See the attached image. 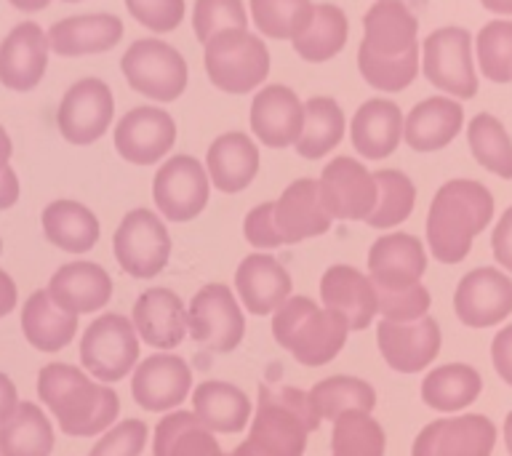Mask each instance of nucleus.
Masks as SVG:
<instances>
[{
  "label": "nucleus",
  "mask_w": 512,
  "mask_h": 456,
  "mask_svg": "<svg viewBox=\"0 0 512 456\" xmlns=\"http://www.w3.org/2000/svg\"><path fill=\"white\" fill-rule=\"evenodd\" d=\"M38 395L70 438L102 435L120 414L118 392L94 382L88 371L70 363H48L40 368Z\"/></svg>",
  "instance_id": "1"
},
{
  "label": "nucleus",
  "mask_w": 512,
  "mask_h": 456,
  "mask_svg": "<svg viewBox=\"0 0 512 456\" xmlns=\"http://www.w3.org/2000/svg\"><path fill=\"white\" fill-rule=\"evenodd\" d=\"M494 216V195L475 179H451L435 192L427 214V246L443 264L467 259L475 235Z\"/></svg>",
  "instance_id": "2"
},
{
  "label": "nucleus",
  "mask_w": 512,
  "mask_h": 456,
  "mask_svg": "<svg viewBox=\"0 0 512 456\" xmlns=\"http://www.w3.org/2000/svg\"><path fill=\"white\" fill-rule=\"evenodd\" d=\"M350 326L339 312L318 307L310 296H288L272 312L275 342L294 355L302 366H326L347 344Z\"/></svg>",
  "instance_id": "3"
},
{
  "label": "nucleus",
  "mask_w": 512,
  "mask_h": 456,
  "mask_svg": "<svg viewBox=\"0 0 512 456\" xmlns=\"http://www.w3.org/2000/svg\"><path fill=\"white\" fill-rule=\"evenodd\" d=\"M318 427L320 419L312 411L307 392L264 384L248 440L264 456H304L307 438Z\"/></svg>",
  "instance_id": "4"
},
{
  "label": "nucleus",
  "mask_w": 512,
  "mask_h": 456,
  "mask_svg": "<svg viewBox=\"0 0 512 456\" xmlns=\"http://www.w3.org/2000/svg\"><path fill=\"white\" fill-rule=\"evenodd\" d=\"M206 72L227 94H248L270 75V51L259 35L248 30H224L206 43Z\"/></svg>",
  "instance_id": "5"
},
{
  "label": "nucleus",
  "mask_w": 512,
  "mask_h": 456,
  "mask_svg": "<svg viewBox=\"0 0 512 456\" xmlns=\"http://www.w3.org/2000/svg\"><path fill=\"white\" fill-rule=\"evenodd\" d=\"M128 86L152 102H174L187 88V62L166 40L144 38L128 46L120 59Z\"/></svg>",
  "instance_id": "6"
},
{
  "label": "nucleus",
  "mask_w": 512,
  "mask_h": 456,
  "mask_svg": "<svg viewBox=\"0 0 512 456\" xmlns=\"http://www.w3.org/2000/svg\"><path fill=\"white\" fill-rule=\"evenodd\" d=\"M139 360V334L126 315L107 312L86 328L80 339V363L99 382L126 379Z\"/></svg>",
  "instance_id": "7"
},
{
  "label": "nucleus",
  "mask_w": 512,
  "mask_h": 456,
  "mask_svg": "<svg viewBox=\"0 0 512 456\" xmlns=\"http://www.w3.org/2000/svg\"><path fill=\"white\" fill-rule=\"evenodd\" d=\"M112 248L120 270L131 278L150 280L166 270L171 259V235L150 208H134L118 224Z\"/></svg>",
  "instance_id": "8"
},
{
  "label": "nucleus",
  "mask_w": 512,
  "mask_h": 456,
  "mask_svg": "<svg viewBox=\"0 0 512 456\" xmlns=\"http://www.w3.org/2000/svg\"><path fill=\"white\" fill-rule=\"evenodd\" d=\"M424 78L454 99L478 94V75L472 62V38L462 27H440L430 32L422 46Z\"/></svg>",
  "instance_id": "9"
},
{
  "label": "nucleus",
  "mask_w": 512,
  "mask_h": 456,
  "mask_svg": "<svg viewBox=\"0 0 512 456\" xmlns=\"http://www.w3.org/2000/svg\"><path fill=\"white\" fill-rule=\"evenodd\" d=\"M187 334L200 347H206L208 352H219V355H227L243 342L246 318L230 286L208 283L192 296L187 307Z\"/></svg>",
  "instance_id": "10"
},
{
  "label": "nucleus",
  "mask_w": 512,
  "mask_h": 456,
  "mask_svg": "<svg viewBox=\"0 0 512 456\" xmlns=\"http://www.w3.org/2000/svg\"><path fill=\"white\" fill-rule=\"evenodd\" d=\"M211 179L206 166L192 155L168 158L155 174L152 198L168 222H190L206 208Z\"/></svg>",
  "instance_id": "11"
},
{
  "label": "nucleus",
  "mask_w": 512,
  "mask_h": 456,
  "mask_svg": "<svg viewBox=\"0 0 512 456\" xmlns=\"http://www.w3.org/2000/svg\"><path fill=\"white\" fill-rule=\"evenodd\" d=\"M320 198L331 219L366 222L376 206V179L360 160L334 158L318 179Z\"/></svg>",
  "instance_id": "12"
},
{
  "label": "nucleus",
  "mask_w": 512,
  "mask_h": 456,
  "mask_svg": "<svg viewBox=\"0 0 512 456\" xmlns=\"http://www.w3.org/2000/svg\"><path fill=\"white\" fill-rule=\"evenodd\" d=\"M115 115L110 86L99 78H83L62 96L56 126L70 144H94Z\"/></svg>",
  "instance_id": "13"
},
{
  "label": "nucleus",
  "mask_w": 512,
  "mask_h": 456,
  "mask_svg": "<svg viewBox=\"0 0 512 456\" xmlns=\"http://www.w3.org/2000/svg\"><path fill=\"white\" fill-rule=\"evenodd\" d=\"M456 318L467 328H491L512 315V280L496 267H478L459 280Z\"/></svg>",
  "instance_id": "14"
},
{
  "label": "nucleus",
  "mask_w": 512,
  "mask_h": 456,
  "mask_svg": "<svg viewBox=\"0 0 512 456\" xmlns=\"http://www.w3.org/2000/svg\"><path fill=\"white\" fill-rule=\"evenodd\" d=\"M496 446L494 422L483 414L435 419L414 440L411 456H491Z\"/></svg>",
  "instance_id": "15"
},
{
  "label": "nucleus",
  "mask_w": 512,
  "mask_h": 456,
  "mask_svg": "<svg viewBox=\"0 0 512 456\" xmlns=\"http://www.w3.org/2000/svg\"><path fill=\"white\" fill-rule=\"evenodd\" d=\"M176 142V123L160 107H134L115 126V150L134 166H150L166 158Z\"/></svg>",
  "instance_id": "16"
},
{
  "label": "nucleus",
  "mask_w": 512,
  "mask_h": 456,
  "mask_svg": "<svg viewBox=\"0 0 512 456\" xmlns=\"http://www.w3.org/2000/svg\"><path fill=\"white\" fill-rule=\"evenodd\" d=\"M440 326L435 318H419L414 323H392L382 320L376 328V344L384 363L398 374H419L438 358Z\"/></svg>",
  "instance_id": "17"
},
{
  "label": "nucleus",
  "mask_w": 512,
  "mask_h": 456,
  "mask_svg": "<svg viewBox=\"0 0 512 456\" xmlns=\"http://www.w3.org/2000/svg\"><path fill=\"white\" fill-rule=\"evenodd\" d=\"M134 400L144 411L163 414L182 406L192 392V371L187 360L171 352H158L142 360L131 379Z\"/></svg>",
  "instance_id": "18"
},
{
  "label": "nucleus",
  "mask_w": 512,
  "mask_h": 456,
  "mask_svg": "<svg viewBox=\"0 0 512 456\" xmlns=\"http://www.w3.org/2000/svg\"><path fill=\"white\" fill-rule=\"evenodd\" d=\"M251 131L264 147L283 150L296 144L304 126V102H299L294 88L270 83L256 91L251 102Z\"/></svg>",
  "instance_id": "19"
},
{
  "label": "nucleus",
  "mask_w": 512,
  "mask_h": 456,
  "mask_svg": "<svg viewBox=\"0 0 512 456\" xmlns=\"http://www.w3.org/2000/svg\"><path fill=\"white\" fill-rule=\"evenodd\" d=\"M275 230H278L283 246H294L302 240L318 238L331 230V214L320 198L318 179H296L275 200Z\"/></svg>",
  "instance_id": "20"
},
{
  "label": "nucleus",
  "mask_w": 512,
  "mask_h": 456,
  "mask_svg": "<svg viewBox=\"0 0 512 456\" xmlns=\"http://www.w3.org/2000/svg\"><path fill=\"white\" fill-rule=\"evenodd\" d=\"M427 272V251L416 235L390 232L374 240L368 251V278L374 288H408L422 283Z\"/></svg>",
  "instance_id": "21"
},
{
  "label": "nucleus",
  "mask_w": 512,
  "mask_h": 456,
  "mask_svg": "<svg viewBox=\"0 0 512 456\" xmlns=\"http://www.w3.org/2000/svg\"><path fill=\"white\" fill-rule=\"evenodd\" d=\"M419 22L403 0H376L363 16V43L358 51L395 59L419 51Z\"/></svg>",
  "instance_id": "22"
},
{
  "label": "nucleus",
  "mask_w": 512,
  "mask_h": 456,
  "mask_svg": "<svg viewBox=\"0 0 512 456\" xmlns=\"http://www.w3.org/2000/svg\"><path fill=\"white\" fill-rule=\"evenodd\" d=\"M48 51V35L38 24H16L0 43V83L11 91H32L46 75Z\"/></svg>",
  "instance_id": "23"
},
{
  "label": "nucleus",
  "mask_w": 512,
  "mask_h": 456,
  "mask_svg": "<svg viewBox=\"0 0 512 456\" xmlns=\"http://www.w3.org/2000/svg\"><path fill=\"white\" fill-rule=\"evenodd\" d=\"M136 334L155 350H174L187 336V307L171 288H147L134 304Z\"/></svg>",
  "instance_id": "24"
},
{
  "label": "nucleus",
  "mask_w": 512,
  "mask_h": 456,
  "mask_svg": "<svg viewBox=\"0 0 512 456\" xmlns=\"http://www.w3.org/2000/svg\"><path fill=\"white\" fill-rule=\"evenodd\" d=\"M320 299H323V307L339 312L347 320L350 331L368 328L376 315L374 283L350 264H334L323 272Z\"/></svg>",
  "instance_id": "25"
},
{
  "label": "nucleus",
  "mask_w": 512,
  "mask_h": 456,
  "mask_svg": "<svg viewBox=\"0 0 512 456\" xmlns=\"http://www.w3.org/2000/svg\"><path fill=\"white\" fill-rule=\"evenodd\" d=\"M48 294L62 310L86 315L107 307L112 299V278L102 264L70 262L48 280Z\"/></svg>",
  "instance_id": "26"
},
{
  "label": "nucleus",
  "mask_w": 512,
  "mask_h": 456,
  "mask_svg": "<svg viewBox=\"0 0 512 456\" xmlns=\"http://www.w3.org/2000/svg\"><path fill=\"white\" fill-rule=\"evenodd\" d=\"M235 291L254 315H272L291 296V275L270 254H251L235 270Z\"/></svg>",
  "instance_id": "27"
},
{
  "label": "nucleus",
  "mask_w": 512,
  "mask_h": 456,
  "mask_svg": "<svg viewBox=\"0 0 512 456\" xmlns=\"http://www.w3.org/2000/svg\"><path fill=\"white\" fill-rule=\"evenodd\" d=\"M206 171L216 190L235 195L246 190L259 174V147L243 131H227L208 147Z\"/></svg>",
  "instance_id": "28"
},
{
  "label": "nucleus",
  "mask_w": 512,
  "mask_h": 456,
  "mask_svg": "<svg viewBox=\"0 0 512 456\" xmlns=\"http://www.w3.org/2000/svg\"><path fill=\"white\" fill-rule=\"evenodd\" d=\"M464 110L451 96H430L408 112L403 120V139L411 150L435 152L456 139L462 131Z\"/></svg>",
  "instance_id": "29"
},
{
  "label": "nucleus",
  "mask_w": 512,
  "mask_h": 456,
  "mask_svg": "<svg viewBox=\"0 0 512 456\" xmlns=\"http://www.w3.org/2000/svg\"><path fill=\"white\" fill-rule=\"evenodd\" d=\"M403 112L387 99H368L360 104L350 123L352 147L366 160L390 158L403 139Z\"/></svg>",
  "instance_id": "30"
},
{
  "label": "nucleus",
  "mask_w": 512,
  "mask_h": 456,
  "mask_svg": "<svg viewBox=\"0 0 512 456\" xmlns=\"http://www.w3.org/2000/svg\"><path fill=\"white\" fill-rule=\"evenodd\" d=\"M48 35V46L59 56H86L110 51L123 38V22L112 14L70 16L56 22Z\"/></svg>",
  "instance_id": "31"
},
{
  "label": "nucleus",
  "mask_w": 512,
  "mask_h": 456,
  "mask_svg": "<svg viewBox=\"0 0 512 456\" xmlns=\"http://www.w3.org/2000/svg\"><path fill=\"white\" fill-rule=\"evenodd\" d=\"M22 331L27 342L40 352H59L78 334V315L62 310L48 288H40L22 307Z\"/></svg>",
  "instance_id": "32"
},
{
  "label": "nucleus",
  "mask_w": 512,
  "mask_h": 456,
  "mask_svg": "<svg viewBox=\"0 0 512 456\" xmlns=\"http://www.w3.org/2000/svg\"><path fill=\"white\" fill-rule=\"evenodd\" d=\"M192 414L206 424L211 432H240L251 419V400L240 387L230 382H208L198 384L192 390Z\"/></svg>",
  "instance_id": "33"
},
{
  "label": "nucleus",
  "mask_w": 512,
  "mask_h": 456,
  "mask_svg": "<svg viewBox=\"0 0 512 456\" xmlns=\"http://www.w3.org/2000/svg\"><path fill=\"white\" fill-rule=\"evenodd\" d=\"M43 232L48 243H54L70 254H86L99 240V219L94 211L78 200H54L43 208Z\"/></svg>",
  "instance_id": "34"
},
{
  "label": "nucleus",
  "mask_w": 512,
  "mask_h": 456,
  "mask_svg": "<svg viewBox=\"0 0 512 456\" xmlns=\"http://www.w3.org/2000/svg\"><path fill=\"white\" fill-rule=\"evenodd\" d=\"M483 379L467 363H446L427 371L422 379V400L432 411L440 414H459L478 400Z\"/></svg>",
  "instance_id": "35"
},
{
  "label": "nucleus",
  "mask_w": 512,
  "mask_h": 456,
  "mask_svg": "<svg viewBox=\"0 0 512 456\" xmlns=\"http://www.w3.org/2000/svg\"><path fill=\"white\" fill-rule=\"evenodd\" d=\"M152 456H227L214 432L192 411L166 414L155 427Z\"/></svg>",
  "instance_id": "36"
},
{
  "label": "nucleus",
  "mask_w": 512,
  "mask_h": 456,
  "mask_svg": "<svg viewBox=\"0 0 512 456\" xmlns=\"http://www.w3.org/2000/svg\"><path fill=\"white\" fill-rule=\"evenodd\" d=\"M54 427L35 403H19L0 424V456H51Z\"/></svg>",
  "instance_id": "37"
},
{
  "label": "nucleus",
  "mask_w": 512,
  "mask_h": 456,
  "mask_svg": "<svg viewBox=\"0 0 512 456\" xmlns=\"http://www.w3.org/2000/svg\"><path fill=\"white\" fill-rule=\"evenodd\" d=\"M347 35H350V22H347V14L342 8L334 6V3H320L312 11L310 24L291 43L304 62L320 64L334 59L342 51Z\"/></svg>",
  "instance_id": "38"
},
{
  "label": "nucleus",
  "mask_w": 512,
  "mask_h": 456,
  "mask_svg": "<svg viewBox=\"0 0 512 456\" xmlns=\"http://www.w3.org/2000/svg\"><path fill=\"white\" fill-rule=\"evenodd\" d=\"M344 112L331 96H312L304 102V126L296 139V152L307 160H318L334 150L344 136Z\"/></svg>",
  "instance_id": "39"
},
{
  "label": "nucleus",
  "mask_w": 512,
  "mask_h": 456,
  "mask_svg": "<svg viewBox=\"0 0 512 456\" xmlns=\"http://www.w3.org/2000/svg\"><path fill=\"white\" fill-rule=\"evenodd\" d=\"M310 406L318 419H339L347 411H366L371 414L376 406V390L360 376H328L307 392Z\"/></svg>",
  "instance_id": "40"
},
{
  "label": "nucleus",
  "mask_w": 512,
  "mask_h": 456,
  "mask_svg": "<svg viewBox=\"0 0 512 456\" xmlns=\"http://www.w3.org/2000/svg\"><path fill=\"white\" fill-rule=\"evenodd\" d=\"M467 144L486 171L502 179H512V139L502 120L488 112L475 115L467 126Z\"/></svg>",
  "instance_id": "41"
},
{
  "label": "nucleus",
  "mask_w": 512,
  "mask_h": 456,
  "mask_svg": "<svg viewBox=\"0 0 512 456\" xmlns=\"http://www.w3.org/2000/svg\"><path fill=\"white\" fill-rule=\"evenodd\" d=\"M376 206L366 222L376 230H387V227H398L406 222L416 203V187L403 171L395 168H382L376 171Z\"/></svg>",
  "instance_id": "42"
},
{
  "label": "nucleus",
  "mask_w": 512,
  "mask_h": 456,
  "mask_svg": "<svg viewBox=\"0 0 512 456\" xmlns=\"http://www.w3.org/2000/svg\"><path fill=\"white\" fill-rule=\"evenodd\" d=\"M387 435L366 411H347L334 419L331 456H384Z\"/></svg>",
  "instance_id": "43"
},
{
  "label": "nucleus",
  "mask_w": 512,
  "mask_h": 456,
  "mask_svg": "<svg viewBox=\"0 0 512 456\" xmlns=\"http://www.w3.org/2000/svg\"><path fill=\"white\" fill-rule=\"evenodd\" d=\"M312 11V0H251V22L275 40H294L310 24Z\"/></svg>",
  "instance_id": "44"
},
{
  "label": "nucleus",
  "mask_w": 512,
  "mask_h": 456,
  "mask_svg": "<svg viewBox=\"0 0 512 456\" xmlns=\"http://www.w3.org/2000/svg\"><path fill=\"white\" fill-rule=\"evenodd\" d=\"M478 64L494 83L512 80V22L494 19L478 35Z\"/></svg>",
  "instance_id": "45"
},
{
  "label": "nucleus",
  "mask_w": 512,
  "mask_h": 456,
  "mask_svg": "<svg viewBox=\"0 0 512 456\" xmlns=\"http://www.w3.org/2000/svg\"><path fill=\"white\" fill-rule=\"evenodd\" d=\"M358 70L368 86L376 91H403L414 83L416 72H419V51L395 56V59H379V56L358 51Z\"/></svg>",
  "instance_id": "46"
},
{
  "label": "nucleus",
  "mask_w": 512,
  "mask_h": 456,
  "mask_svg": "<svg viewBox=\"0 0 512 456\" xmlns=\"http://www.w3.org/2000/svg\"><path fill=\"white\" fill-rule=\"evenodd\" d=\"M248 22L243 0H195L192 27L203 46L224 30H248Z\"/></svg>",
  "instance_id": "47"
},
{
  "label": "nucleus",
  "mask_w": 512,
  "mask_h": 456,
  "mask_svg": "<svg viewBox=\"0 0 512 456\" xmlns=\"http://www.w3.org/2000/svg\"><path fill=\"white\" fill-rule=\"evenodd\" d=\"M376 291V312L382 315V320H392V323H414L419 318L430 315L432 296L427 286L416 283L408 288H374Z\"/></svg>",
  "instance_id": "48"
},
{
  "label": "nucleus",
  "mask_w": 512,
  "mask_h": 456,
  "mask_svg": "<svg viewBox=\"0 0 512 456\" xmlns=\"http://www.w3.org/2000/svg\"><path fill=\"white\" fill-rule=\"evenodd\" d=\"M147 446V424L142 419H126L115 424L96 440L88 456H139Z\"/></svg>",
  "instance_id": "49"
},
{
  "label": "nucleus",
  "mask_w": 512,
  "mask_h": 456,
  "mask_svg": "<svg viewBox=\"0 0 512 456\" xmlns=\"http://www.w3.org/2000/svg\"><path fill=\"white\" fill-rule=\"evenodd\" d=\"M128 14L150 32H171L184 19V0H126Z\"/></svg>",
  "instance_id": "50"
},
{
  "label": "nucleus",
  "mask_w": 512,
  "mask_h": 456,
  "mask_svg": "<svg viewBox=\"0 0 512 456\" xmlns=\"http://www.w3.org/2000/svg\"><path fill=\"white\" fill-rule=\"evenodd\" d=\"M275 203H262L248 211L246 222H243V232L246 240L254 248H278L283 246L278 230H275V219H272Z\"/></svg>",
  "instance_id": "51"
},
{
  "label": "nucleus",
  "mask_w": 512,
  "mask_h": 456,
  "mask_svg": "<svg viewBox=\"0 0 512 456\" xmlns=\"http://www.w3.org/2000/svg\"><path fill=\"white\" fill-rule=\"evenodd\" d=\"M491 246H494L496 264H502L504 270L512 272V206L496 222L494 235H491Z\"/></svg>",
  "instance_id": "52"
},
{
  "label": "nucleus",
  "mask_w": 512,
  "mask_h": 456,
  "mask_svg": "<svg viewBox=\"0 0 512 456\" xmlns=\"http://www.w3.org/2000/svg\"><path fill=\"white\" fill-rule=\"evenodd\" d=\"M491 360H494L496 374L512 387V326L502 328L491 344Z\"/></svg>",
  "instance_id": "53"
},
{
  "label": "nucleus",
  "mask_w": 512,
  "mask_h": 456,
  "mask_svg": "<svg viewBox=\"0 0 512 456\" xmlns=\"http://www.w3.org/2000/svg\"><path fill=\"white\" fill-rule=\"evenodd\" d=\"M19 200V176L11 166L0 171V211L11 208Z\"/></svg>",
  "instance_id": "54"
},
{
  "label": "nucleus",
  "mask_w": 512,
  "mask_h": 456,
  "mask_svg": "<svg viewBox=\"0 0 512 456\" xmlns=\"http://www.w3.org/2000/svg\"><path fill=\"white\" fill-rule=\"evenodd\" d=\"M16 406H19V395H16L14 382L6 374H0V424L14 414Z\"/></svg>",
  "instance_id": "55"
},
{
  "label": "nucleus",
  "mask_w": 512,
  "mask_h": 456,
  "mask_svg": "<svg viewBox=\"0 0 512 456\" xmlns=\"http://www.w3.org/2000/svg\"><path fill=\"white\" fill-rule=\"evenodd\" d=\"M16 307V283L6 270H0V318H6L8 312Z\"/></svg>",
  "instance_id": "56"
},
{
  "label": "nucleus",
  "mask_w": 512,
  "mask_h": 456,
  "mask_svg": "<svg viewBox=\"0 0 512 456\" xmlns=\"http://www.w3.org/2000/svg\"><path fill=\"white\" fill-rule=\"evenodd\" d=\"M11 152H14V147H11V136L6 134V128L0 126V171L8 166V160H11Z\"/></svg>",
  "instance_id": "57"
},
{
  "label": "nucleus",
  "mask_w": 512,
  "mask_h": 456,
  "mask_svg": "<svg viewBox=\"0 0 512 456\" xmlns=\"http://www.w3.org/2000/svg\"><path fill=\"white\" fill-rule=\"evenodd\" d=\"M11 6L19 8V11H27V14H35L40 8H46L51 0H8Z\"/></svg>",
  "instance_id": "58"
},
{
  "label": "nucleus",
  "mask_w": 512,
  "mask_h": 456,
  "mask_svg": "<svg viewBox=\"0 0 512 456\" xmlns=\"http://www.w3.org/2000/svg\"><path fill=\"white\" fill-rule=\"evenodd\" d=\"M480 3H483L491 14H512V0H480Z\"/></svg>",
  "instance_id": "59"
},
{
  "label": "nucleus",
  "mask_w": 512,
  "mask_h": 456,
  "mask_svg": "<svg viewBox=\"0 0 512 456\" xmlns=\"http://www.w3.org/2000/svg\"><path fill=\"white\" fill-rule=\"evenodd\" d=\"M504 443H507V451H510L512 456V411L507 414V419H504Z\"/></svg>",
  "instance_id": "60"
},
{
  "label": "nucleus",
  "mask_w": 512,
  "mask_h": 456,
  "mask_svg": "<svg viewBox=\"0 0 512 456\" xmlns=\"http://www.w3.org/2000/svg\"><path fill=\"white\" fill-rule=\"evenodd\" d=\"M0 254H3V240H0Z\"/></svg>",
  "instance_id": "61"
},
{
  "label": "nucleus",
  "mask_w": 512,
  "mask_h": 456,
  "mask_svg": "<svg viewBox=\"0 0 512 456\" xmlns=\"http://www.w3.org/2000/svg\"><path fill=\"white\" fill-rule=\"evenodd\" d=\"M67 3H78V0H67Z\"/></svg>",
  "instance_id": "62"
}]
</instances>
